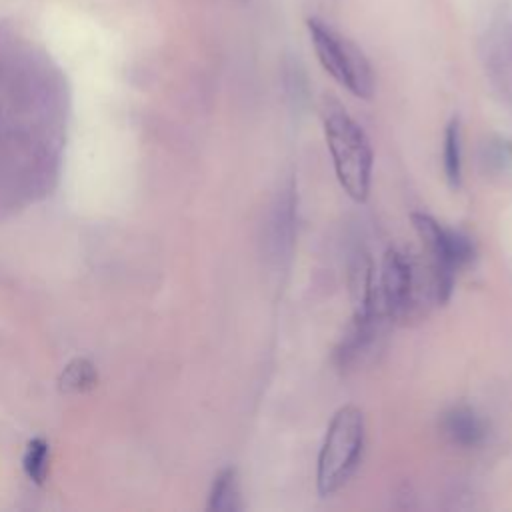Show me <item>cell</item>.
<instances>
[{"label": "cell", "instance_id": "1", "mask_svg": "<svg viewBox=\"0 0 512 512\" xmlns=\"http://www.w3.org/2000/svg\"><path fill=\"white\" fill-rule=\"evenodd\" d=\"M324 136L332 166L342 190L354 200L364 202L370 194L374 154L362 126L338 102L328 100L322 110Z\"/></svg>", "mask_w": 512, "mask_h": 512}, {"label": "cell", "instance_id": "2", "mask_svg": "<svg viewBox=\"0 0 512 512\" xmlns=\"http://www.w3.org/2000/svg\"><path fill=\"white\" fill-rule=\"evenodd\" d=\"M364 448V416L348 404L330 420L316 466V486L320 496L338 492L356 472Z\"/></svg>", "mask_w": 512, "mask_h": 512}, {"label": "cell", "instance_id": "3", "mask_svg": "<svg viewBox=\"0 0 512 512\" xmlns=\"http://www.w3.org/2000/svg\"><path fill=\"white\" fill-rule=\"evenodd\" d=\"M410 218L418 238L426 246L434 300L444 304L452 296L458 270L474 258V244L464 232L448 228L424 212H414Z\"/></svg>", "mask_w": 512, "mask_h": 512}, {"label": "cell", "instance_id": "4", "mask_svg": "<svg viewBox=\"0 0 512 512\" xmlns=\"http://www.w3.org/2000/svg\"><path fill=\"white\" fill-rule=\"evenodd\" d=\"M308 34L322 68L358 98H372L374 72L364 52L318 18L308 20Z\"/></svg>", "mask_w": 512, "mask_h": 512}, {"label": "cell", "instance_id": "5", "mask_svg": "<svg viewBox=\"0 0 512 512\" xmlns=\"http://www.w3.org/2000/svg\"><path fill=\"white\" fill-rule=\"evenodd\" d=\"M376 288L388 320L408 316L416 306L418 296V276L412 258L398 252L396 248L386 250Z\"/></svg>", "mask_w": 512, "mask_h": 512}, {"label": "cell", "instance_id": "6", "mask_svg": "<svg viewBox=\"0 0 512 512\" xmlns=\"http://www.w3.org/2000/svg\"><path fill=\"white\" fill-rule=\"evenodd\" d=\"M296 230V196L294 188H286L278 194L272 204L266 222V248L274 260H284L290 256L294 246Z\"/></svg>", "mask_w": 512, "mask_h": 512}, {"label": "cell", "instance_id": "7", "mask_svg": "<svg viewBox=\"0 0 512 512\" xmlns=\"http://www.w3.org/2000/svg\"><path fill=\"white\" fill-rule=\"evenodd\" d=\"M440 428L444 436L460 448H476L486 438L484 420L468 406H454L444 412Z\"/></svg>", "mask_w": 512, "mask_h": 512}, {"label": "cell", "instance_id": "8", "mask_svg": "<svg viewBox=\"0 0 512 512\" xmlns=\"http://www.w3.org/2000/svg\"><path fill=\"white\" fill-rule=\"evenodd\" d=\"M208 510H214V512L242 510L240 484H238V474L234 468H224L214 478V484L210 490V500H208Z\"/></svg>", "mask_w": 512, "mask_h": 512}, {"label": "cell", "instance_id": "9", "mask_svg": "<svg viewBox=\"0 0 512 512\" xmlns=\"http://www.w3.org/2000/svg\"><path fill=\"white\" fill-rule=\"evenodd\" d=\"M442 164L446 180L452 188H458L462 182V136L460 122L452 118L444 130V146H442Z\"/></svg>", "mask_w": 512, "mask_h": 512}, {"label": "cell", "instance_id": "10", "mask_svg": "<svg viewBox=\"0 0 512 512\" xmlns=\"http://www.w3.org/2000/svg\"><path fill=\"white\" fill-rule=\"evenodd\" d=\"M96 370L88 360H74L60 376V388L66 392H82L96 384Z\"/></svg>", "mask_w": 512, "mask_h": 512}, {"label": "cell", "instance_id": "11", "mask_svg": "<svg viewBox=\"0 0 512 512\" xmlns=\"http://www.w3.org/2000/svg\"><path fill=\"white\" fill-rule=\"evenodd\" d=\"M22 466H24V472L28 474V478L34 480L36 484H42L46 480V474H48V444L42 438H34L28 444Z\"/></svg>", "mask_w": 512, "mask_h": 512}]
</instances>
